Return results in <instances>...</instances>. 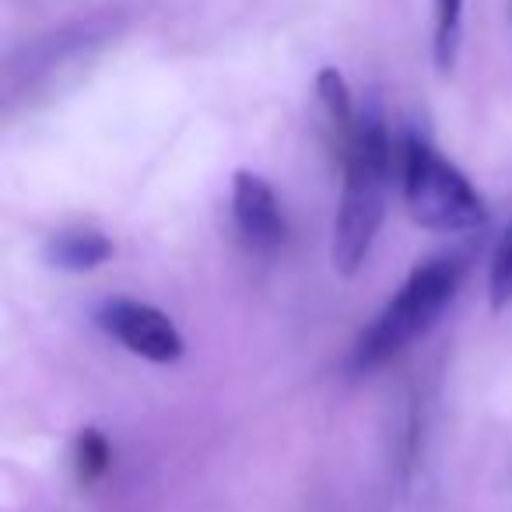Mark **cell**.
<instances>
[{
    "instance_id": "obj_2",
    "label": "cell",
    "mask_w": 512,
    "mask_h": 512,
    "mask_svg": "<svg viewBox=\"0 0 512 512\" xmlns=\"http://www.w3.org/2000/svg\"><path fill=\"white\" fill-rule=\"evenodd\" d=\"M474 256H477L474 235L467 242H456V246L442 249V253L425 256L407 274V281L397 288V295L379 309L376 320L358 334L348 358L351 372L355 376L376 372L379 365H386L400 351L411 348L418 337H425L439 323V316L446 313L449 302L456 299L470 264H474Z\"/></svg>"
},
{
    "instance_id": "obj_8",
    "label": "cell",
    "mask_w": 512,
    "mask_h": 512,
    "mask_svg": "<svg viewBox=\"0 0 512 512\" xmlns=\"http://www.w3.org/2000/svg\"><path fill=\"white\" fill-rule=\"evenodd\" d=\"M435 29H432V57L442 74L453 71L456 53L463 39V0H432Z\"/></svg>"
},
{
    "instance_id": "obj_3",
    "label": "cell",
    "mask_w": 512,
    "mask_h": 512,
    "mask_svg": "<svg viewBox=\"0 0 512 512\" xmlns=\"http://www.w3.org/2000/svg\"><path fill=\"white\" fill-rule=\"evenodd\" d=\"M400 190L407 214L421 228L439 235H477L488 225V204L467 176L428 141L425 134H404L397 151Z\"/></svg>"
},
{
    "instance_id": "obj_5",
    "label": "cell",
    "mask_w": 512,
    "mask_h": 512,
    "mask_svg": "<svg viewBox=\"0 0 512 512\" xmlns=\"http://www.w3.org/2000/svg\"><path fill=\"white\" fill-rule=\"evenodd\" d=\"M232 221L242 242L256 253H274L288 235V221L274 186L249 169H239L232 176Z\"/></svg>"
},
{
    "instance_id": "obj_1",
    "label": "cell",
    "mask_w": 512,
    "mask_h": 512,
    "mask_svg": "<svg viewBox=\"0 0 512 512\" xmlns=\"http://www.w3.org/2000/svg\"><path fill=\"white\" fill-rule=\"evenodd\" d=\"M397 151L400 148H393L390 123H386L379 99H365V106H358L355 137L341 155L344 190L334 218V246H330L334 271L344 278L362 271L376 246L379 225L386 218V190H390Z\"/></svg>"
},
{
    "instance_id": "obj_4",
    "label": "cell",
    "mask_w": 512,
    "mask_h": 512,
    "mask_svg": "<svg viewBox=\"0 0 512 512\" xmlns=\"http://www.w3.org/2000/svg\"><path fill=\"white\" fill-rule=\"evenodd\" d=\"M95 323H99V330H106L116 344H123L130 355L144 358V362L172 365V362H179L186 351V341L176 323H172V316L162 313L158 306H148V302L106 299L95 309Z\"/></svg>"
},
{
    "instance_id": "obj_7",
    "label": "cell",
    "mask_w": 512,
    "mask_h": 512,
    "mask_svg": "<svg viewBox=\"0 0 512 512\" xmlns=\"http://www.w3.org/2000/svg\"><path fill=\"white\" fill-rule=\"evenodd\" d=\"M316 95H320V106H323V113H327V127H330V137H334L337 158H341L344 151H348L351 137H355V127H358V106H355V99H351V88L337 67H323L320 78H316Z\"/></svg>"
},
{
    "instance_id": "obj_6",
    "label": "cell",
    "mask_w": 512,
    "mask_h": 512,
    "mask_svg": "<svg viewBox=\"0 0 512 512\" xmlns=\"http://www.w3.org/2000/svg\"><path fill=\"white\" fill-rule=\"evenodd\" d=\"M43 256L46 264L57 267V271L85 274L102 267L113 256V239L99 228H67V232L50 235Z\"/></svg>"
},
{
    "instance_id": "obj_9",
    "label": "cell",
    "mask_w": 512,
    "mask_h": 512,
    "mask_svg": "<svg viewBox=\"0 0 512 512\" xmlns=\"http://www.w3.org/2000/svg\"><path fill=\"white\" fill-rule=\"evenodd\" d=\"M113 460V449H109L106 435L99 428H85L78 435V446H74V467H78V481L81 484H95L102 474L109 470Z\"/></svg>"
},
{
    "instance_id": "obj_10",
    "label": "cell",
    "mask_w": 512,
    "mask_h": 512,
    "mask_svg": "<svg viewBox=\"0 0 512 512\" xmlns=\"http://www.w3.org/2000/svg\"><path fill=\"white\" fill-rule=\"evenodd\" d=\"M488 295H491V309H505L512 302V225L505 228L495 253H491Z\"/></svg>"
}]
</instances>
